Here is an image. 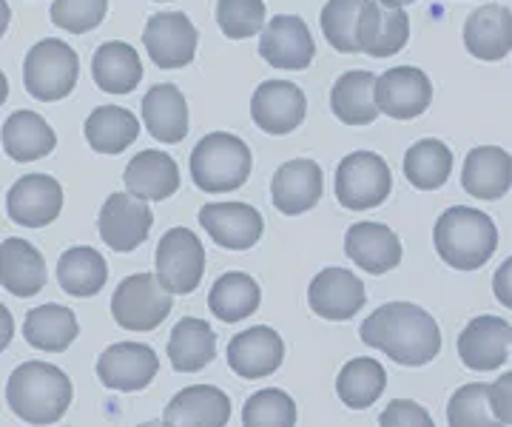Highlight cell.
I'll use <instances>...</instances> for the list:
<instances>
[{"instance_id":"ffe728a7","label":"cell","mask_w":512,"mask_h":427,"mask_svg":"<svg viewBox=\"0 0 512 427\" xmlns=\"http://www.w3.org/2000/svg\"><path fill=\"white\" fill-rule=\"evenodd\" d=\"M322 191H325L322 168L313 160H288L285 166L276 168L271 180V200L285 217H296L316 208L322 200Z\"/></svg>"},{"instance_id":"83f0119b","label":"cell","mask_w":512,"mask_h":427,"mask_svg":"<svg viewBox=\"0 0 512 427\" xmlns=\"http://www.w3.org/2000/svg\"><path fill=\"white\" fill-rule=\"evenodd\" d=\"M217 356V334L197 316H183L168 336V359L177 373H197Z\"/></svg>"},{"instance_id":"7402d4cb","label":"cell","mask_w":512,"mask_h":427,"mask_svg":"<svg viewBox=\"0 0 512 427\" xmlns=\"http://www.w3.org/2000/svg\"><path fill=\"white\" fill-rule=\"evenodd\" d=\"M348 257L367 274H387L402 262V240L382 223H356L345 234Z\"/></svg>"},{"instance_id":"f1b7e54d","label":"cell","mask_w":512,"mask_h":427,"mask_svg":"<svg viewBox=\"0 0 512 427\" xmlns=\"http://www.w3.org/2000/svg\"><path fill=\"white\" fill-rule=\"evenodd\" d=\"M376 80L370 72H345L330 89V109L345 126H370L382 109L376 103Z\"/></svg>"},{"instance_id":"484cf974","label":"cell","mask_w":512,"mask_h":427,"mask_svg":"<svg viewBox=\"0 0 512 427\" xmlns=\"http://www.w3.org/2000/svg\"><path fill=\"white\" fill-rule=\"evenodd\" d=\"M231 399L214 385H191L183 388L163 413L165 425H228Z\"/></svg>"},{"instance_id":"60d3db41","label":"cell","mask_w":512,"mask_h":427,"mask_svg":"<svg viewBox=\"0 0 512 427\" xmlns=\"http://www.w3.org/2000/svg\"><path fill=\"white\" fill-rule=\"evenodd\" d=\"M217 23L225 38H254L256 32L265 29V3L262 0H217Z\"/></svg>"},{"instance_id":"bcb514c9","label":"cell","mask_w":512,"mask_h":427,"mask_svg":"<svg viewBox=\"0 0 512 427\" xmlns=\"http://www.w3.org/2000/svg\"><path fill=\"white\" fill-rule=\"evenodd\" d=\"M493 294L507 311H512V257L501 262V268L495 271Z\"/></svg>"},{"instance_id":"ba28073f","label":"cell","mask_w":512,"mask_h":427,"mask_svg":"<svg viewBox=\"0 0 512 427\" xmlns=\"http://www.w3.org/2000/svg\"><path fill=\"white\" fill-rule=\"evenodd\" d=\"M157 277L171 294H194L205 277V248L191 228L165 231L157 245Z\"/></svg>"},{"instance_id":"7c38bea8","label":"cell","mask_w":512,"mask_h":427,"mask_svg":"<svg viewBox=\"0 0 512 427\" xmlns=\"http://www.w3.org/2000/svg\"><path fill=\"white\" fill-rule=\"evenodd\" d=\"M63 211V186L49 174H26L6 194V214L23 228L55 223Z\"/></svg>"},{"instance_id":"603a6c76","label":"cell","mask_w":512,"mask_h":427,"mask_svg":"<svg viewBox=\"0 0 512 427\" xmlns=\"http://www.w3.org/2000/svg\"><path fill=\"white\" fill-rule=\"evenodd\" d=\"M410 38V18L382 0H367L359 18V46L370 57H393L402 52Z\"/></svg>"},{"instance_id":"7a4b0ae2","label":"cell","mask_w":512,"mask_h":427,"mask_svg":"<svg viewBox=\"0 0 512 427\" xmlns=\"http://www.w3.org/2000/svg\"><path fill=\"white\" fill-rule=\"evenodd\" d=\"M72 399V379L49 362H23L6 382V402L26 425H55Z\"/></svg>"},{"instance_id":"d6986e66","label":"cell","mask_w":512,"mask_h":427,"mask_svg":"<svg viewBox=\"0 0 512 427\" xmlns=\"http://www.w3.org/2000/svg\"><path fill=\"white\" fill-rule=\"evenodd\" d=\"M285 342L274 328L256 325L228 342V365L242 379H265L282 365Z\"/></svg>"},{"instance_id":"d6a6232c","label":"cell","mask_w":512,"mask_h":427,"mask_svg":"<svg viewBox=\"0 0 512 427\" xmlns=\"http://www.w3.org/2000/svg\"><path fill=\"white\" fill-rule=\"evenodd\" d=\"M57 146L55 129L37 112H15L3 123V151L18 160V163H32L46 154H52Z\"/></svg>"},{"instance_id":"ac0fdd59","label":"cell","mask_w":512,"mask_h":427,"mask_svg":"<svg viewBox=\"0 0 512 427\" xmlns=\"http://www.w3.org/2000/svg\"><path fill=\"white\" fill-rule=\"evenodd\" d=\"M200 225L208 237L228 248V251H248L254 248L265 223L262 214L248 203H208L200 208Z\"/></svg>"},{"instance_id":"44dd1931","label":"cell","mask_w":512,"mask_h":427,"mask_svg":"<svg viewBox=\"0 0 512 427\" xmlns=\"http://www.w3.org/2000/svg\"><path fill=\"white\" fill-rule=\"evenodd\" d=\"M464 46L478 60H504L512 52V9L487 3L470 12L464 23Z\"/></svg>"},{"instance_id":"8fae6325","label":"cell","mask_w":512,"mask_h":427,"mask_svg":"<svg viewBox=\"0 0 512 427\" xmlns=\"http://www.w3.org/2000/svg\"><path fill=\"white\" fill-rule=\"evenodd\" d=\"M259 55L274 69L302 72L316 57V43L311 38L308 23L296 15H276L259 38Z\"/></svg>"},{"instance_id":"e575fe53","label":"cell","mask_w":512,"mask_h":427,"mask_svg":"<svg viewBox=\"0 0 512 427\" xmlns=\"http://www.w3.org/2000/svg\"><path fill=\"white\" fill-rule=\"evenodd\" d=\"M262 302V291L256 285L254 277L242 274V271H231V274H222L211 294H208V308L211 314L217 316L220 322H242L251 314H256Z\"/></svg>"},{"instance_id":"836d02e7","label":"cell","mask_w":512,"mask_h":427,"mask_svg":"<svg viewBox=\"0 0 512 427\" xmlns=\"http://www.w3.org/2000/svg\"><path fill=\"white\" fill-rule=\"evenodd\" d=\"M106 279H109V265L103 260V254L89 245L69 248L57 262V282L72 297L86 299L100 294Z\"/></svg>"},{"instance_id":"f35d334b","label":"cell","mask_w":512,"mask_h":427,"mask_svg":"<svg viewBox=\"0 0 512 427\" xmlns=\"http://www.w3.org/2000/svg\"><path fill=\"white\" fill-rule=\"evenodd\" d=\"M367 0H328L322 9V35L336 52L356 55L359 46V18Z\"/></svg>"},{"instance_id":"ab89813d","label":"cell","mask_w":512,"mask_h":427,"mask_svg":"<svg viewBox=\"0 0 512 427\" xmlns=\"http://www.w3.org/2000/svg\"><path fill=\"white\" fill-rule=\"evenodd\" d=\"M296 402L285 390H259L242 408V425L256 427H291L296 425Z\"/></svg>"},{"instance_id":"5b68a950","label":"cell","mask_w":512,"mask_h":427,"mask_svg":"<svg viewBox=\"0 0 512 427\" xmlns=\"http://www.w3.org/2000/svg\"><path fill=\"white\" fill-rule=\"evenodd\" d=\"M80 77V60L63 40H40L23 60V86L40 103H57L69 97Z\"/></svg>"},{"instance_id":"3957f363","label":"cell","mask_w":512,"mask_h":427,"mask_svg":"<svg viewBox=\"0 0 512 427\" xmlns=\"http://www.w3.org/2000/svg\"><path fill=\"white\" fill-rule=\"evenodd\" d=\"M433 242L439 257L456 271H476L487 265L498 248V228L478 208L456 205L447 208L436 223Z\"/></svg>"},{"instance_id":"f546056e","label":"cell","mask_w":512,"mask_h":427,"mask_svg":"<svg viewBox=\"0 0 512 427\" xmlns=\"http://www.w3.org/2000/svg\"><path fill=\"white\" fill-rule=\"evenodd\" d=\"M3 254V288L15 297L26 299L46 288V260L32 242L9 237L0 248Z\"/></svg>"},{"instance_id":"4fadbf2b","label":"cell","mask_w":512,"mask_h":427,"mask_svg":"<svg viewBox=\"0 0 512 427\" xmlns=\"http://www.w3.org/2000/svg\"><path fill=\"white\" fill-rule=\"evenodd\" d=\"M148 57L160 69H183L197 55V26L185 18L183 12H163L148 18L143 32Z\"/></svg>"},{"instance_id":"6da1fadb","label":"cell","mask_w":512,"mask_h":427,"mask_svg":"<svg viewBox=\"0 0 512 427\" xmlns=\"http://www.w3.org/2000/svg\"><path fill=\"white\" fill-rule=\"evenodd\" d=\"M367 348L387 353L396 365L421 368L430 365L441 351L439 322L419 305L387 302L367 316L359 328Z\"/></svg>"},{"instance_id":"1f68e13d","label":"cell","mask_w":512,"mask_h":427,"mask_svg":"<svg viewBox=\"0 0 512 427\" xmlns=\"http://www.w3.org/2000/svg\"><path fill=\"white\" fill-rule=\"evenodd\" d=\"M94 83L109 94H128L137 89L143 80V63L134 46L123 40H109L103 43L92 60Z\"/></svg>"},{"instance_id":"d590c367","label":"cell","mask_w":512,"mask_h":427,"mask_svg":"<svg viewBox=\"0 0 512 427\" xmlns=\"http://www.w3.org/2000/svg\"><path fill=\"white\" fill-rule=\"evenodd\" d=\"M86 143L97 154H120L140 137L137 117L120 106H100L86 120Z\"/></svg>"},{"instance_id":"8992f818","label":"cell","mask_w":512,"mask_h":427,"mask_svg":"<svg viewBox=\"0 0 512 427\" xmlns=\"http://www.w3.org/2000/svg\"><path fill=\"white\" fill-rule=\"evenodd\" d=\"M174 299L157 274H134L126 277L114 297H111V316L123 331L146 334L160 328L165 316L171 314Z\"/></svg>"},{"instance_id":"7dc6e473","label":"cell","mask_w":512,"mask_h":427,"mask_svg":"<svg viewBox=\"0 0 512 427\" xmlns=\"http://www.w3.org/2000/svg\"><path fill=\"white\" fill-rule=\"evenodd\" d=\"M384 6H396V9H402V6H410V3H416V0H382Z\"/></svg>"},{"instance_id":"8d00e7d4","label":"cell","mask_w":512,"mask_h":427,"mask_svg":"<svg viewBox=\"0 0 512 427\" xmlns=\"http://www.w3.org/2000/svg\"><path fill=\"white\" fill-rule=\"evenodd\" d=\"M453 174V151L441 140H419L404 154V177L419 191H436Z\"/></svg>"},{"instance_id":"4dcf8cb0","label":"cell","mask_w":512,"mask_h":427,"mask_svg":"<svg viewBox=\"0 0 512 427\" xmlns=\"http://www.w3.org/2000/svg\"><path fill=\"white\" fill-rule=\"evenodd\" d=\"M80 334L77 328V316L72 308H63L57 302L32 308L23 319V339L46 353H63L69 351L74 339Z\"/></svg>"},{"instance_id":"30bf717a","label":"cell","mask_w":512,"mask_h":427,"mask_svg":"<svg viewBox=\"0 0 512 427\" xmlns=\"http://www.w3.org/2000/svg\"><path fill=\"white\" fill-rule=\"evenodd\" d=\"M160 371V356L140 342H117L97 359V379L109 390H146Z\"/></svg>"},{"instance_id":"ee69618b","label":"cell","mask_w":512,"mask_h":427,"mask_svg":"<svg viewBox=\"0 0 512 427\" xmlns=\"http://www.w3.org/2000/svg\"><path fill=\"white\" fill-rule=\"evenodd\" d=\"M379 425L384 427L433 425V419H430V413L421 408V405H416V402H410V399H396V402H390V405L382 410Z\"/></svg>"},{"instance_id":"e0dca14e","label":"cell","mask_w":512,"mask_h":427,"mask_svg":"<svg viewBox=\"0 0 512 427\" xmlns=\"http://www.w3.org/2000/svg\"><path fill=\"white\" fill-rule=\"evenodd\" d=\"M367 291L362 279L348 268H325L313 277L308 288V305L316 316L330 322L353 319L365 308Z\"/></svg>"},{"instance_id":"cb8c5ba5","label":"cell","mask_w":512,"mask_h":427,"mask_svg":"<svg viewBox=\"0 0 512 427\" xmlns=\"http://www.w3.org/2000/svg\"><path fill=\"white\" fill-rule=\"evenodd\" d=\"M461 186L478 200H501L512 186L510 151L498 146H478L470 151L461 171Z\"/></svg>"},{"instance_id":"4316f807","label":"cell","mask_w":512,"mask_h":427,"mask_svg":"<svg viewBox=\"0 0 512 427\" xmlns=\"http://www.w3.org/2000/svg\"><path fill=\"white\" fill-rule=\"evenodd\" d=\"M143 123L160 143H180L188 134V103L174 83H160L143 97Z\"/></svg>"},{"instance_id":"5bb4252c","label":"cell","mask_w":512,"mask_h":427,"mask_svg":"<svg viewBox=\"0 0 512 427\" xmlns=\"http://www.w3.org/2000/svg\"><path fill=\"white\" fill-rule=\"evenodd\" d=\"M308 112L305 92L288 80H265L251 97V117L265 134H291L302 126Z\"/></svg>"},{"instance_id":"74e56055","label":"cell","mask_w":512,"mask_h":427,"mask_svg":"<svg viewBox=\"0 0 512 427\" xmlns=\"http://www.w3.org/2000/svg\"><path fill=\"white\" fill-rule=\"evenodd\" d=\"M384 388H387V373L370 356L350 359L336 379V393L350 410H367L373 402H379Z\"/></svg>"},{"instance_id":"d4e9b609","label":"cell","mask_w":512,"mask_h":427,"mask_svg":"<svg viewBox=\"0 0 512 427\" xmlns=\"http://www.w3.org/2000/svg\"><path fill=\"white\" fill-rule=\"evenodd\" d=\"M126 188L148 203H163L180 188V168L165 151H140L123 174Z\"/></svg>"},{"instance_id":"9a60e30c","label":"cell","mask_w":512,"mask_h":427,"mask_svg":"<svg viewBox=\"0 0 512 427\" xmlns=\"http://www.w3.org/2000/svg\"><path fill=\"white\" fill-rule=\"evenodd\" d=\"M510 348L512 325L501 316H476L458 334V356L470 371H498L510 359Z\"/></svg>"},{"instance_id":"2e32d148","label":"cell","mask_w":512,"mask_h":427,"mask_svg":"<svg viewBox=\"0 0 512 427\" xmlns=\"http://www.w3.org/2000/svg\"><path fill=\"white\" fill-rule=\"evenodd\" d=\"M376 103L393 120H416L433 103V83L416 66L387 69L376 80Z\"/></svg>"},{"instance_id":"277c9868","label":"cell","mask_w":512,"mask_h":427,"mask_svg":"<svg viewBox=\"0 0 512 427\" xmlns=\"http://www.w3.org/2000/svg\"><path fill=\"white\" fill-rule=\"evenodd\" d=\"M251 168H254L251 149L245 146V140L228 131L205 134L191 151V177L194 186L205 194L237 191L248 183Z\"/></svg>"},{"instance_id":"b9f144b4","label":"cell","mask_w":512,"mask_h":427,"mask_svg":"<svg viewBox=\"0 0 512 427\" xmlns=\"http://www.w3.org/2000/svg\"><path fill=\"white\" fill-rule=\"evenodd\" d=\"M447 422L450 425H495L493 408H490V385L473 382L453 393L447 405Z\"/></svg>"},{"instance_id":"9c48e42d","label":"cell","mask_w":512,"mask_h":427,"mask_svg":"<svg viewBox=\"0 0 512 427\" xmlns=\"http://www.w3.org/2000/svg\"><path fill=\"white\" fill-rule=\"evenodd\" d=\"M154 225V214L148 208V200L128 194H111L109 200L100 208L97 217V228L100 237L117 254H128L137 245H143Z\"/></svg>"},{"instance_id":"f6af8a7d","label":"cell","mask_w":512,"mask_h":427,"mask_svg":"<svg viewBox=\"0 0 512 427\" xmlns=\"http://www.w3.org/2000/svg\"><path fill=\"white\" fill-rule=\"evenodd\" d=\"M490 408L501 425H512V371L490 385Z\"/></svg>"},{"instance_id":"7bdbcfd3","label":"cell","mask_w":512,"mask_h":427,"mask_svg":"<svg viewBox=\"0 0 512 427\" xmlns=\"http://www.w3.org/2000/svg\"><path fill=\"white\" fill-rule=\"evenodd\" d=\"M109 12V0H55L52 3V23L72 35H86L97 29Z\"/></svg>"},{"instance_id":"52a82bcc","label":"cell","mask_w":512,"mask_h":427,"mask_svg":"<svg viewBox=\"0 0 512 427\" xmlns=\"http://www.w3.org/2000/svg\"><path fill=\"white\" fill-rule=\"evenodd\" d=\"M390 168L373 151H353L336 168V200L350 211L376 208L390 197Z\"/></svg>"}]
</instances>
